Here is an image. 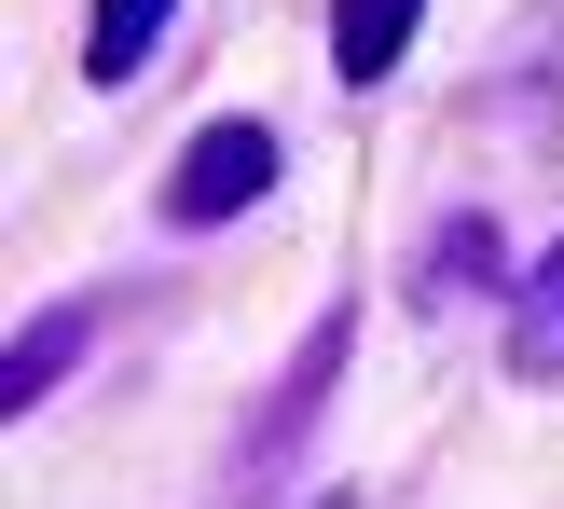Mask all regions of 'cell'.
I'll return each mask as SVG.
<instances>
[{"label": "cell", "mask_w": 564, "mask_h": 509, "mask_svg": "<svg viewBox=\"0 0 564 509\" xmlns=\"http://www.w3.org/2000/svg\"><path fill=\"white\" fill-rule=\"evenodd\" d=\"M330 372H345V317H317V345L290 358V386H275V427L248 441V468H275V455H290V441H303V427H317V400H330Z\"/></svg>", "instance_id": "277c9868"}, {"label": "cell", "mask_w": 564, "mask_h": 509, "mask_svg": "<svg viewBox=\"0 0 564 509\" xmlns=\"http://www.w3.org/2000/svg\"><path fill=\"white\" fill-rule=\"evenodd\" d=\"M83 345H97V317H83V303H55L42 331H14V358H0V413H28V400H55V372H69Z\"/></svg>", "instance_id": "3957f363"}, {"label": "cell", "mask_w": 564, "mask_h": 509, "mask_svg": "<svg viewBox=\"0 0 564 509\" xmlns=\"http://www.w3.org/2000/svg\"><path fill=\"white\" fill-rule=\"evenodd\" d=\"M262 193H275V124H207L180 165H165V220H180V235H207V220L262 207Z\"/></svg>", "instance_id": "6da1fadb"}, {"label": "cell", "mask_w": 564, "mask_h": 509, "mask_svg": "<svg viewBox=\"0 0 564 509\" xmlns=\"http://www.w3.org/2000/svg\"><path fill=\"white\" fill-rule=\"evenodd\" d=\"M165 14H180V0H97L83 69H97V83H138V69H152V42H165Z\"/></svg>", "instance_id": "8992f818"}, {"label": "cell", "mask_w": 564, "mask_h": 509, "mask_svg": "<svg viewBox=\"0 0 564 509\" xmlns=\"http://www.w3.org/2000/svg\"><path fill=\"white\" fill-rule=\"evenodd\" d=\"M510 372L523 386H564V248L510 290Z\"/></svg>", "instance_id": "7a4b0ae2"}, {"label": "cell", "mask_w": 564, "mask_h": 509, "mask_svg": "<svg viewBox=\"0 0 564 509\" xmlns=\"http://www.w3.org/2000/svg\"><path fill=\"white\" fill-rule=\"evenodd\" d=\"M496 262H510V248H496V220H482V207L441 220V248H427V303H441V290H523V275H496Z\"/></svg>", "instance_id": "52a82bcc"}, {"label": "cell", "mask_w": 564, "mask_h": 509, "mask_svg": "<svg viewBox=\"0 0 564 509\" xmlns=\"http://www.w3.org/2000/svg\"><path fill=\"white\" fill-rule=\"evenodd\" d=\"M413 14H427V0H345V14H330V69H345V83H386L413 55Z\"/></svg>", "instance_id": "5b68a950"}]
</instances>
